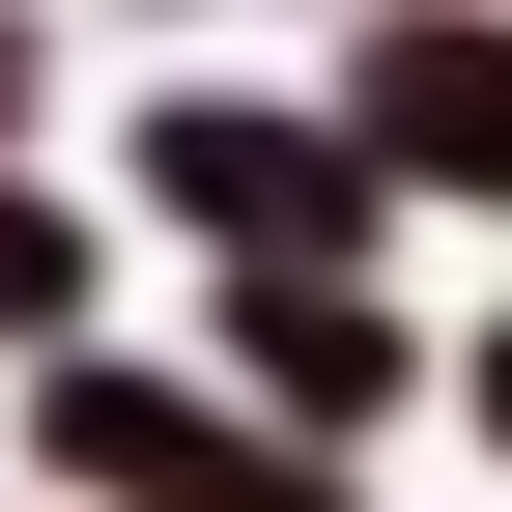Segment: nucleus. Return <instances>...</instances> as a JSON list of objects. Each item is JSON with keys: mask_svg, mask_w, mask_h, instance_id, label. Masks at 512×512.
Listing matches in <instances>:
<instances>
[{"mask_svg": "<svg viewBox=\"0 0 512 512\" xmlns=\"http://www.w3.org/2000/svg\"><path fill=\"white\" fill-rule=\"evenodd\" d=\"M0 313H57V228H29V200H0Z\"/></svg>", "mask_w": 512, "mask_h": 512, "instance_id": "obj_3", "label": "nucleus"}, {"mask_svg": "<svg viewBox=\"0 0 512 512\" xmlns=\"http://www.w3.org/2000/svg\"><path fill=\"white\" fill-rule=\"evenodd\" d=\"M0 86H29V29H0Z\"/></svg>", "mask_w": 512, "mask_h": 512, "instance_id": "obj_4", "label": "nucleus"}, {"mask_svg": "<svg viewBox=\"0 0 512 512\" xmlns=\"http://www.w3.org/2000/svg\"><path fill=\"white\" fill-rule=\"evenodd\" d=\"M399 143L427 171H512V29H399Z\"/></svg>", "mask_w": 512, "mask_h": 512, "instance_id": "obj_2", "label": "nucleus"}, {"mask_svg": "<svg viewBox=\"0 0 512 512\" xmlns=\"http://www.w3.org/2000/svg\"><path fill=\"white\" fill-rule=\"evenodd\" d=\"M57 456H86V484H143V512H313L285 456H228V427H171V399H114V370L57 399Z\"/></svg>", "mask_w": 512, "mask_h": 512, "instance_id": "obj_1", "label": "nucleus"}]
</instances>
